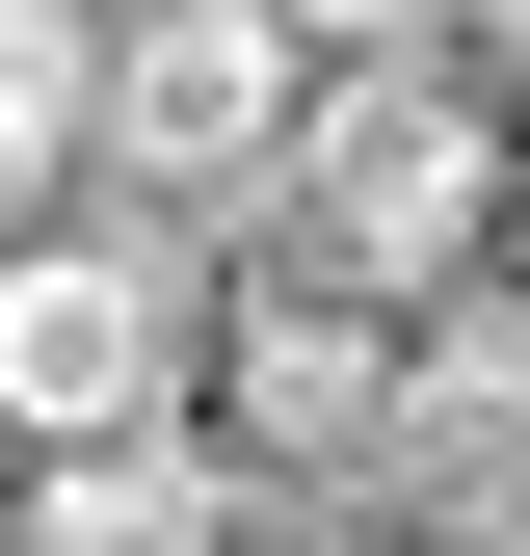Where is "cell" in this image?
Segmentation results:
<instances>
[{"label":"cell","mask_w":530,"mask_h":556,"mask_svg":"<svg viewBox=\"0 0 530 556\" xmlns=\"http://www.w3.org/2000/svg\"><path fill=\"white\" fill-rule=\"evenodd\" d=\"M504 239H530V106L478 80V27L318 53V132H292V186H265V265H345V292L451 318Z\"/></svg>","instance_id":"6da1fadb"},{"label":"cell","mask_w":530,"mask_h":556,"mask_svg":"<svg viewBox=\"0 0 530 556\" xmlns=\"http://www.w3.org/2000/svg\"><path fill=\"white\" fill-rule=\"evenodd\" d=\"M213 292H239V265L186 239V213H132V186L27 213V239H0V451L213 425Z\"/></svg>","instance_id":"7a4b0ae2"},{"label":"cell","mask_w":530,"mask_h":556,"mask_svg":"<svg viewBox=\"0 0 530 556\" xmlns=\"http://www.w3.org/2000/svg\"><path fill=\"white\" fill-rule=\"evenodd\" d=\"M292 132H318V53L265 27V0H106V186H132V213L265 239Z\"/></svg>","instance_id":"3957f363"},{"label":"cell","mask_w":530,"mask_h":556,"mask_svg":"<svg viewBox=\"0 0 530 556\" xmlns=\"http://www.w3.org/2000/svg\"><path fill=\"white\" fill-rule=\"evenodd\" d=\"M398 371H425V318L398 292H345V265H265L239 239V292H213V451H265V477H398Z\"/></svg>","instance_id":"277c9868"},{"label":"cell","mask_w":530,"mask_h":556,"mask_svg":"<svg viewBox=\"0 0 530 556\" xmlns=\"http://www.w3.org/2000/svg\"><path fill=\"white\" fill-rule=\"evenodd\" d=\"M27 477V556H213V504H239V451L213 425H106V451H0Z\"/></svg>","instance_id":"5b68a950"},{"label":"cell","mask_w":530,"mask_h":556,"mask_svg":"<svg viewBox=\"0 0 530 556\" xmlns=\"http://www.w3.org/2000/svg\"><path fill=\"white\" fill-rule=\"evenodd\" d=\"M106 186V0H0V239Z\"/></svg>","instance_id":"8992f818"},{"label":"cell","mask_w":530,"mask_h":556,"mask_svg":"<svg viewBox=\"0 0 530 556\" xmlns=\"http://www.w3.org/2000/svg\"><path fill=\"white\" fill-rule=\"evenodd\" d=\"M292 53H425V27H478V0H265Z\"/></svg>","instance_id":"52a82bcc"},{"label":"cell","mask_w":530,"mask_h":556,"mask_svg":"<svg viewBox=\"0 0 530 556\" xmlns=\"http://www.w3.org/2000/svg\"><path fill=\"white\" fill-rule=\"evenodd\" d=\"M504 106H530V0H504Z\"/></svg>","instance_id":"ba28073f"},{"label":"cell","mask_w":530,"mask_h":556,"mask_svg":"<svg viewBox=\"0 0 530 556\" xmlns=\"http://www.w3.org/2000/svg\"><path fill=\"white\" fill-rule=\"evenodd\" d=\"M0 556H27V477H0Z\"/></svg>","instance_id":"9c48e42d"}]
</instances>
